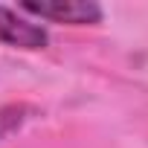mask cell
<instances>
[{
	"label": "cell",
	"instance_id": "3957f363",
	"mask_svg": "<svg viewBox=\"0 0 148 148\" xmlns=\"http://www.w3.org/2000/svg\"><path fill=\"white\" fill-rule=\"evenodd\" d=\"M38 110L32 108V105H6V108H0V139H6L9 134H15V131H21L32 116H35Z\"/></svg>",
	"mask_w": 148,
	"mask_h": 148
},
{
	"label": "cell",
	"instance_id": "7a4b0ae2",
	"mask_svg": "<svg viewBox=\"0 0 148 148\" xmlns=\"http://www.w3.org/2000/svg\"><path fill=\"white\" fill-rule=\"evenodd\" d=\"M0 41L15 49H44L49 44V35L41 23L29 21L21 9L0 6Z\"/></svg>",
	"mask_w": 148,
	"mask_h": 148
},
{
	"label": "cell",
	"instance_id": "6da1fadb",
	"mask_svg": "<svg viewBox=\"0 0 148 148\" xmlns=\"http://www.w3.org/2000/svg\"><path fill=\"white\" fill-rule=\"evenodd\" d=\"M23 15L41 18V21H52V23H67V26H87V23H99L102 21V9L96 3H84V0H52V3H26L18 6Z\"/></svg>",
	"mask_w": 148,
	"mask_h": 148
}]
</instances>
